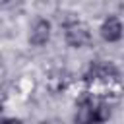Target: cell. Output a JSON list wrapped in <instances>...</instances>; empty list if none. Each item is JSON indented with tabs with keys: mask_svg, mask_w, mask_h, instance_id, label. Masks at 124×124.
Wrapping results in <instances>:
<instances>
[{
	"mask_svg": "<svg viewBox=\"0 0 124 124\" xmlns=\"http://www.w3.org/2000/svg\"><path fill=\"white\" fill-rule=\"evenodd\" d=\"M83 81L93 89V87H120V70L108 62V60H91L85 74Z\"/></svg>",
	"mask_w": 124,
	"mask_h": 124,
	"instance_id": "1",
	"label": "cell"
},
{
	"mask_svg": "<svg viewBox=\"0 0 124 124\" xmlns=\"http://www.w3.org/2000/svg\"><path fill=\"white\" fill-rule=\"evenodd\" d=\"M64 41L72 48H85L93 43V35H91V29L85 23L72 19V21L64 23Z\"/></svg>",
	"mask_w": 124,
	"mask_h": 124,
	"instance_id": "2",
	"label": "cell"
},
{
	"mask_svg": "<svg viewBox=\"0 0 124 124\" xmlns=\"http://www.w3.org/2000/svg\"><path fill=\"white\" fill-rule=\"evenodd\" d=\"M74 124H97L95 120V97L87 91L79 97L74 112Z\"/></svg>",
	"mask_w": 124,
	"mask_h": 124,
	"instance_id": "3",
	"label": "cell"
},
{
	"mask_svg": "<svg viewBox=\"0 0 124 124\" xmlns=\"http://www.w3.org/2000/svg\"><path fill=\"white\" fill-rule=\"evenodd\" d=\"M50 33H52V23L46 17H37L29 29V45L45 46L50 41Z\"/></svg>",
	"mask_w": 124,
	"mask_h": 124,
	"instance_id": "4",
	"label": "cell"
},
{
	"mask_svg": "<svg viewBox=\"0 0 124 124\" xmlns=\"http://www.w3.org/2000/svg\"><path fill=\"white\" fill-rule=\"evenodd\" d=\"M101 39L105 43H118L122 39V21L118 16H108L99 27Z\"/></svg>",
	"mask_w": 124,
	"mask_h": 124,
	"instance_id": "5",
	"label": "cell"
},
{
	"mask_svg": "<svg viewBox=\"0 0 124 124\" xmlns=\"http://www.w3.org/2000/svg\"><path fill=\"white\" fill-rule=\"evenodd\" d=\"M0 124H23V120H19V118H2L0 120Z\"/></svg>",
	"mask_w": 124,
	"mask_h": 124,
	"instance_id": "6",
	"label": "cell"
},
{
	"mask_svg": "<svg viewBox=\"0 0 124 124\" xmlns=\"http://www.w3.org/2000/svg\"><path fill=\"white\" fill-rule=\"evenodd\" d=\"M37 124H64V122H60V120H56V118H48V120H39Z\"/></svg>",
	"mask_w": 124,
	"mask_h": 124,
	"instance_id": "7",
	"label": "cell"
}]
</instances>
